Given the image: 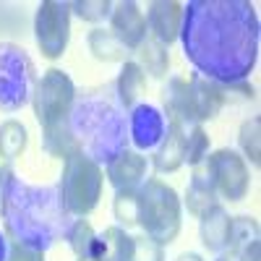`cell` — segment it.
I'll list each match as a JSON object with an SVG mask.
<instances>
[{
	"label": "cell",
	"mask_w": 261,
	"mask_h": 261,
	"mask_svg": "<svg viewBox=\"0 0 261 261\" xmlns=\"http://www.w3.org/2000/svg\"><path fill=\"white\" fill-rule=\"evenodd\" d=\"M183 53L214 84L246 81L258 58V16L246 0H191L180 21Z\"/></svg>",
	"instance_id": "1"
},
{
	"label": "cell",
	"mask_w": 261,
	"mask_h": 261,
	"mask_svg": "<svg viewBox=\"0 0 261 261\" xmlns=\"http://www.w3.org/2000/svg\"><path fill=\"white\" fill-rule=\"evenodd\" d=\"M0 217L13 243L37 251H47L73 225L55 186H29L11 167H0Z\"/></svg>",
	"instance_id": "2"
},
{
	"label": "cell",
	"mask_w": 261,
	"mask_h": 261,
	"mask_svg": "<svg viewBox=\"0 0 261 261\" xmlns=\"http://www.w3.org/2000/svg\"><path fill=\"white\" fill-rule=\"evenodd\" d=\"M71 130L89 160L113 162L128 149V123L125 110L107 92H89L76 97L68 113Z\"/></svg>",
	"instance_id": "3"
},
{
	"label": "cell",
	"mask_w": 261,
	"mask_h": 261,
	"mask_svg": "<svg viewBox=\"0 0 261 261\" xmlns=\"http://www.w3.org/2000/svg\"><path fill=\"white\" fill-rule=\"evenodd\" d=\"M139 217L136 225L144 227L146 238L154 243L167 246L180 232V199L167 183L162 180H146L136 191Z\"/></svg>",
	"instance_id": "4"
},
{
	"label": "cell",
	"mask_w": 261,
	"mask_h": 261,
	"mask_svg": "<svg viewBox=\"0 0 261 261\" xmlns=\"http://www.w3.org/2000/svg\"><path fill=\"white\" fill-rule=\"evenodd\" d=\"M58 191H60L65 212L71 217L89 214L102 196V170H99V165L86 157L84 151L68 157L63 165Z\"/></svg>",
	"instance_id": "5"
},
{
	"label": "cell",
	"mask_w": 261,
	"mask_h": 261,
	"mask_svg": "<svg viewBox=\"0 0 261 261\" xmlns=\"http://www.w3.org/2000/svg\"><path fill=\"white\" fill-rule=\"evenodd\" d=\"M37 89V71L24 47L0 42V110H21Z\"/></svg>",
	"instance_id": "6"
},
{
	"label": "cell",
	"mask_w": 261,
	"mask_h": 261,
	"mask_svg": "<svg viewBox=\"0 0 261 261\" xmlns=\"http://www.w3.org/2000/svg\"><path fill=\"white\" fill-rule=\"evenodd\" d=\"M34 113L39 125H53L58 120H65L71 113V107L76 102V86L71 81V76L60 71V68H50L42 81L34 89Z\"/></svg>",
	"instance_id": "7"
},
{
	"label": "cell",
	"mask_w": 261,
	"mask_h": 261,
	"mask_svg": "<svg viewBox=\"0 0 261 261\" xmlns=\"http://www.w3.org/2000/svg\"><path fill=\"white\" fill-rule=\"evenodd\" d=\"M34 37L42 55L55 60L65 53L71 37V3L45 0L34 16Z\"/></svg>",
	"instance_id": "8"
},
{
	"label": "cell",
	"mask_w": 261,
	"mask_h": 261,
	"mask_svg": "<svg viewBox=\"0 0 261 261\" xmlns=\"http://www.w3.org/2000/svg\"><path fill=\"white\" fill-rule=\"evenodd\" d=\"M206 178L212 180L214 191L225 196L230 201H243L248 186H251V172L243 162V157L232 149H220L212 157H206L204 165Z\"/></svg>",
	"instance_id": "9"
},
{
	"label": "cell",
	"mask_w": 261,
	"mask_h": 261,
	"mask_svg": "<svg viewBox=\"0 0 261 261\" xmlns=\"http://www.w3.org/2000/svg\"><path fill=\"white\" fill-rule=\"evenodd\" d=\"M110 18H113V29L110 32L118 37V42L125 50H139L144 45L149 27H146V16L139 8V3H134V0L118 3Z\"/></svg>",
	"instance_id": "10"
},
{
	"label": "cell",
	"mask_w": 261,
	"mask_h": 261,
	"mask_svg": "<svg viewBox=\"0 0 261 261\" xmlns=\"http://www.w3.org/2000/svg\"><path fill=\"white\" fill-rule=\"evenodd\" d=\"M165 115L151 105H136L128 120V139L139 149H154L165 139Z\"/></svg>",
	"instance_id": "11"
},
{
	"label": "cell",
	"mask_w": 261,
	"mask_h": 261,
	"mask_svg": "<svg viewBox=\"0 0 261 261\" xmlns=\"http://www.w3.org/2000/svg\"><path fill=\"white\" fill-rule=\"evenodd\" d=\"M188 89H191V115L193 125H201V120L214 118L225 105V92L222 84H214L204 76H191L188 79Z\"/></svg>",
	"instance_id": "12"
},
{
	"label": "cell",
	"mask_w": 261,
	"mask_h": 261,
	"mask_svg": "<svg viewBox=\"0 0 261 261\" xmlns=\"http://www.w3.org/2000/svg\"><path fill=\"white\" fill-rule=\"evenodd\" d=\"M180 21H183V6L175 0H157L149 6L146 13V27L157 42L167 47L170 42H175L180 34Z\"/></svg>",
	"instance_id": "13"
},
{
	"label": "cell",
	"mask_w": 261,
	"mask_h": 261,
	"mask_svg": "<svg viewBox=\"0 0 261 261\" xmlns=\"http://www.w3.org/2000/svg\"><path fill=\"white\" fill-rule=\"evenodd\" d=\"M146 157L139 151H123L113 162H107V178H110L115 193L118 191H139L146 178Z\"/></svg>",
	"instance_id": "14"
},
{
	"label": "cell",
	"mask_w": 261,
	"mask_h": 261,
	"mask_svg": "<svg viewBox=\"0 0 261 261\" xmlns=\"http://www.w3.org/2000/svg\"><path fill=\"white\" fill-rule=\"evenodd\" d=\"M186 136H188V128L170 120L167 123V130H165V139L160 144V151L154 157V167L160 172H175L180 165H183V157H186Z\"/></svg>",
	"instance_id": "15"
},
{
	"label": "cell",
	"mask_w": 261,
	"mask_h": 261,
	"mask_svg": "<svg viewBox=\"0 0 261 261\" xmlns=\"http://www.w3.org/2000/svg\"><path fill=\"white\" fill-rule=\"evenodd\" d=\"M162 102H165V110L170 115V120H175L186 128L193 125V115H191V89H188V81L186 79H170L167 86L162 89Z\"/></svg>",
	"instance_id": "16"
},
{
	"label": "cell",
	"mask_w": 261,
	"mask_h": 261,
	"mask_svg": "<svg viewBox=\"0 0 261 261\" xmlns=\"http://www.w3.org/2000/svg\"><path fill=\"white\" fill-rule=\"evenodd\" d=\"M230 220L232 217L220 206V204H214L212 209H206L201 214V243L214 251V253H220L227 248V230H230Z\"/></svg>",
	"instance_id": "17"
},
{
	"label": "cell",
	"mask_w": 261,
	"mask_h": 261,
	"mask_svg": "<svg viewBox=\"0 0 261 261\" xmlns=\"http://www.w3.org/2000/svg\"><path fill=\"white\" fill-rule=\"evenodd\" d=\"M42 146H45L47 154L60 157V160H68V157H73V154L81 151V146H79V141L73 136V130H71L68 118L42 128Z\"/></svg>",
	"instance_id": "18"
},
{
	"label": "cell",
	"mask_w": 261,
	"mask_h": 261,
	"mask_svg": "<svg viewBox=\"0 0 261 261\" xmlns=\"http://www.w3.org/2000/svg\"><path fill=\"white\" fill-rule=\"evenodd\" d=\"M186 204H188V212L201 217L206 209H212L217 204V191L212 186V180L206 178L204 170H196L193 178L188 183V191H186Z\"/></svg>",
	"instance_id": "19"
},
{
	"label": "cell",
	"mask_w": 261,
	"mask_h": 261,
	"mask_svg": "<svg viewBox=\"0 0 261 261\" xmlns=\"http://www.w3.org/2000/svg\"><path fill=\"white\" fill-rule=\"evenodd\" d=\"M144 84H146V79H144V71L139 68V63H125L120 76H118V81H115L118 105L123 107V110L136 105V99H139V94L144 89Z\"/></svg>",
	"instance_id": "20"
},
{
	"label": "cell",
	"mask_w": 261,
	"mask_h": 261,
	"mask_svg": "<svg viewBox=\"0 0 261 261\" xmlns=\"http://www.w3.org/2000/svg\"><path fill=\"white\" fill-rule=\"evenodd\" d=\"M253 241H258V222L253 217H232L227 230V248H230L227 256H238Z\"/></svg>",
	"instance_id": "21"
},
{
	"label": "cell",
	"mask_w": 261,
	"mask_h": 261,
	"mask_svg": "<svg viewBox=\"0 0 261 261\" xmlns=\"http://www.w3.org/2000/svg\"><path fill=\"white\" fill-rule=\"evenodd\" d=\"M89 50L94 53L97 60H105V63L125 60V55H128V50L118 42V37L107 29H94L89 34Z\"/></svg>",
	"instance_id": "22"
},
{
	"label": "cell",
	"mask_w": 261,
	"mask_h": 261,
	"mask_svg": "<svg viewBox=\"0 0 261 261\" xmlns=\"http://www.w3.org/2000/svg\"><path fill=\"white\" fill-rule=\"evenodd\" d=\"M139 50H141V53H139V60H141V63H139V68H141V71L151 73L154 79H160V76L167 73L170 55H167V47L162 45V42H157L154 37H151V39L144 42Z\"/></svg>",
	"instance_id": "23"
},
{
	"label": "cell",
	"mask_w": 261,
	"mask_h": 261,
	"mask_svg": "<svg viewBox=\"0 0 261 261\" xmlns=\"http://www.w3.org/2000/svg\"><path fill=\"white\" fill-rule=\"evenodd\" d=\"M27 141H29V134H27L24 123L6 120L0 125V157H6V160L18 157L27 149Z\"/></svg>",
	"instance_id": "24"
},
{
	"label": "cell",
	"mask_w": 261,
	"mask_h": 261,
	"mask_svg": "<svg viewBox=\"0 0 261 261\" xmlns=\"http://www.w3.org/2000/svg\"><path fill=\"white\" fill-rule=\"evenodd\" d=\"M102 238L107 246V261H130L134 258V238L123 227H107Z\"/></svg>",
	"instance_id": "25"
},
{
	"label": "cell",
	"mask_w": 261,
	"mask_h": 261,
	"mask_svg": "<svg viewBox=\"0 0 261 261\" xmlns=\"http://www.w3.org/2000/svg\"><path fill=\"white\" fill-rule=\"evenodd\" d=\"M94 238H97V235H94V230H92V225H89V222L76 220V222L71 225L68 235H65V241H68V246L73 248V253H76L79 258H84V256H89Z\"/></svg>",
	"instance_id": "26"
},
{
	"label": "cell",
	"mask_w": 261,
	"mask_h": 261,
	"mask_svg": "<svg viewBox=\"0 0 261 261\" xmlns=\"http://www.w3.org/2000/svg\"><path fill=\"white\" fill-rule=\"evenodd\" d=\"M206 151H209V136H206V130L201 125H191L188 128V136H186V157H183V162H188V165L196 167L206 157Z\"/></svg>",
	"instance_id": "27"
},
{
	"label": "cell",
	"mask_w": 261,
	"mask_h": 261,
	"mask_svg": "<svg viewBox=\"0 0 261 261\" xmlns=\"http://www.w3.org/2000/svg\"><path fill=\"white\" fill-rule=\"evenodd\" d=\"M113 212H115V220L123 222L125 227L136 225V217H139V201H136V191H118L115 193V204H113Z\"/></svg>",
	"instance_id": "28"
},
{
	"label": "cell",
	"mask_w": 261,
	"mask_h": 261,
	"mask_svg": "<svg viewBox=\"0 0 261 261\" xmlns=\"http://www.w3.org/2000/svg\"><path fill=\"white\" fill-rule=\"evenodd\" d=\"M258 136H261V120H258V118L246 120V123H243V128H241V136H238V139H241L243 151H246V157H248L253 165H258V154H261Z\"/></svg>",
	"instance_id": "29"
},
{
	"label": "cell",
	"mask_w": 261,
	"mask_h": 261,
	"mask_svg": "<svg viewBox=\"0 0 261 261\" xmlns=\"http://www.w3.org/2000/svg\"><path fill=\"white\" fill-rule=\"evenodd\" d=\"M71 11H76V16H81L84 21H102L113 16V3H107V0H81V3H71Z\"/></svg>",
	"instance_id": "30"
},
{
	"label": "cell",
	"mask_w": 261,
	"mask_h": 261,
	"mask_svg": "<svg viewBox=\"0 0 261 261\" xmlns=\"http://www.w3.org/2000/svg\"><path fill=\"white\" fill-rule=\"evenodd\" d=\"M130 261H165L162 246L154 243L151 238H134V258Z\"/></svg>",
	"instance_id": "31"
},
{
	"label": "cell",
	"mask_w": 261,
	"mask_h": 261,
	"mask_svg": "<svg viewBox=\"0 0 261 261\" xmlns=\"http://www.w3.org/2000/svg\"><path fill=\"white\" fill-rule=\"evenodd\" d=\"M8 261H45V251L29 248L24 243H13L8 246Z\"/></svg>",
	"instance_id": "32"
},
{
	"label": "cell",
	"mask_w": 261,
	"mask_h": 261,
	"mask_svg": "<svg viewBox=\"0 0 261 261\" xmlns=\"http://www.w3.org/2000/svg\"><path fill=\"white\" fill-rule=\"evenodd\" d=\"M238 258L241 261H261V243L253 241L251 246H246L241 253H238Z\"/></svg>",
	"instance_id": "33"
},
{
	"label": "cell",
	"mask_w": 261,
	"mask_h": 261,
	"mask_svg": "<svg viewBox=\"0 0 261 261\" xmlns=\"http://www.w3.org/2000/svg\"><path fill=\"white\" fill-rule=\"evenodd\" d=\"M0 261H8V241L3 232H0Z\"/></svg>",
	"instance_id": "34"
},
{
	"label": "cell",
	"mask_w": 261,
	"mask_h": 261,
	"mask_svg": "<svg viewBox=\"0 0 261 261\" xmlns=\"http://www.w3.org/2000/svg\"><path fill=\"white\" fill-rule=\"evenodd\" d=\"M175 261H204L199 253H183V256H178Z\"/></svg>",
	"instance_id": "35"
},
{
	"label": "cell",
	"mask_w": 261,
	"mask_h": 261,
	"mask_svg": "<svg viewBox=\"0 0 261 261\" xmlns=\"http://www.w3.org/2000/svg\"><path fill=\"white\" fill-rule=\"evenodd\" d=\"M217 261H235V258H232V256H227V253H225V256H220V258H217Z\"/></svg>",
	"instance_id": "36"
},
{
	"label": "cell",
	"mask_w": 261,
	"mask_h": 261,
	"mask_svg": "<svg viewBox=\"0 0 261 261\" xmlns=\"http://www.w3.org/2000/svg\"><path fill=\"white\" fill-rule=\"evenodd\" d=\"M79 261H94V258H79Z\"/></svg>",
	"instance_id": "37"
}]
</instances>
